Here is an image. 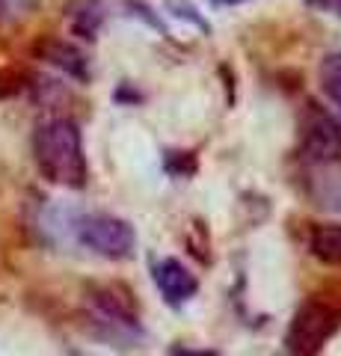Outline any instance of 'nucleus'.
Instances as JSON below:
<instances>
[{"instance_id": "f257e3e1", "label": "nucleus", "mask_w": 341, "mask_h": 356, "mask_svg": "<svg viewBox=\"0 0 341 356\" xmlns=\"http://www.w3.org/2000/svg\"><path fill=\"white\" fill-rule=\"evenodd\" d=\"M33 161L39 172L57 187L83 191L90 181V163L83 152L81 125L69 116H53L39 122L33 131Z\"/></svg>"}, {"instance_id": "f03ea898", "label": "nucleus", "mask_w": 341, "mask_h": 356, "mask_svg": "<svg viewBox=\"0 0 341 356\" xmlns=\"http://www.w3.org/2000/svg\"><path fill=\"white\" fill-rule=\"evenodd\" d=\"M341 330V309L326 300H306L294 312L288 332H285V350L288 356H321L324 348Z\"/></svg>"}, {"instance_id": "7ed1b4c3", "label": "nucleus", "mask_w": 341, "mask_h": 356, "mask_svg": "<svg viewBox=\"0 0 341 356\" xmlns=\"http://www.w3.org/2000/svg\"><path fill=\"white\" fill-rule=\"evenodd\" d=\"M297 158L306 166L341 163V119L315 102L303 107L297 128Z\"/></svg>"}, {"instance_id": "20e7f679", "label": "nucleus", "mask_w": 341, "mask_h": 356, "mask_svg": "<svg viewBox=\"0 0 341 356\" xmlns=\"http://www.w3.org/2000/svg\"><path fill=\"white\" fill-rule=\"evenodd\" d=\"M78 241L90 252L110 261H125L137 250V232L128 220L113 214H86L78 220Z\"/></svg>"}, {"instance_id": "39448f33", "label": "nucleus", "mask_w": 341, "mask_h": 356, "mask_svg": "<svg viewBox=\"0 0 341 356\" xmlns=\"http://www.w3.org/2000/svg\"><path fill=\"white\" fill-rule=\"evenodd\" d=\"M33 54H36L42 63L53 65L57 72L74 77V81H81V83L90 81V60H86V54L74 42H65V39H57V36H45V39L36 42Z\"/></svg>"}, {"instance_id": "423d86ee", "label": "nucleus", "mask_w": 341, "mask_h": 356, "mask_svg": "<svg viewBox=\"0 0 341 356\" xmlns=\"http://www.w3.org/2000/svg\"><path fill=\"white\" fill-rule=\"evenodd\" d=\"M155 285L160 297L167 300L169 306H184L190 303V300L196 297V291H199V280L187 270V267L178 261V259H163L155 264Z\"/></svg>"}, {"instance_id": "0eeeda50", "label": "nucleus", "mask_w": 341, "mask_h": 356, "mask_svg": "<svg viewBox=\"0 0 341 356\" xmlns=\"http://www.w3.org/2000/svg\"><path fill=\"white\" fill-rule=\"evenodd\" d=\"M309 196L315 205L341 211V163H317L309 166Z\"/></svg>"}, {"instance_id": "6e6552de", "label": "nucleus", "mask_w": 341, "mask_h": 356, "mask_svg": "<svg viewBox=\"0 0 341 356\" xmlns=\"http://www.w3.org/2000/svg\"><path fill=\"white\" fill-rule=\"evenodd\" d=\"M65 13H69L74 36L92 42L98 27H101V21H104V3L101 0H72Z\"/></svg>"}, {"instance_id": "1a4fd4ad", "label": "nucleus", "mask_w": 341, "mask_h": 356, "mask_svg": "<svg viewBox=\"0 0 341 356\" xmlns=\"http://www.w3.org/2000/svg\"><path fill=\"white\" fill-rule=\"evenodd\" d=\"M309 252L329 267H341V222L315 226L309 235Z\"/></svg>"}, {"instance_id": "9d476101", "label": "nucleus", "mask_w": 341, "mask_h": 356, "mask_svg": "<svg viewBox=\"0 0 341 356\" xmlns=\"http://www.w3.org/2000/svg\"><path fill=\"white\" fill-rule=\"evenodd\" d=\"M321 89L329 102L341 110V54H329L321 63Z\"/></svg>"}, {"instance_id": "9b49d317", "label": "nucleus", "mask_w": 341, "mask_h": 356, "mask_svg": "<svg viewBox=\"0 0 341 356\" xmlns=\"http://www.w3.org/2000/svg\"><path fill=\"white\" fill-rule=\"evenodd\" d=\"M163 170L172 178H187L196 172V154L193 152H167L163 154Z\"/></svg>"}, {"instance_id": "f8f14e48", "label": "nucleus", "mask_w": 341, "mask_h": 356, "mask_svg": "<svg viewBox=\"0 0 341 356\" xmlns=\"http://www.w3.org/2000/svg\"><path fill=\"white\" fill-rule=\"evenodd\" d=\"M169 9H172V15L175 18H184V21H190V24H196L199 30H211V24L202 18V15H196V6L190 3V0H169Z\"/></svg>"}, {"instance_id": "ddd939ff", "label": "nucleus", "mask_w": 341, "mask_h": 356, "mask_svg": "<svg viewBox=\"0 0 341 356\" xmlns=\"http://www.w3.org/2000/svg\"><path fill=\"white\" fill-rule=\"evenodd\" d=\"M306 3L312 9H317V13H329L341 21V0H306Z\"/></svg>"}, {"instance_id": "4468645a", "label": "nucleus", "mask_w": 341, "mask_h": 356, "mask_svg": "<svg viewBox=\"0 0 341 356\" xmlns=\"http://www.w3.org/2000/svg\"><path fill=\"white\" fill-rule=\"evenodd\" d=\"M169 356H217L214 350H193V348H172Z\"/></svg>"}, {"instance_id": "2eb2a0df", "label": "nucleus", "mask_w": 341, "mask_h": 356, "mask_svg": "<svg viewBox=\"0 0 341 356\" xmlns=\"http://www.w3.org/2000/svg\"><path fill=\"white\" fill-rule=\"evenodd\" d=\"M214 3L219 6V3H240V0H214Z\"/></svg>"}]
</instances>
